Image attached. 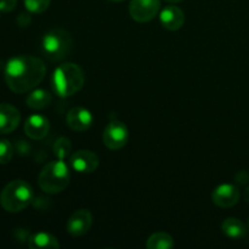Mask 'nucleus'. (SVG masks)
I'll use <instances>...</instances> for the list:
<instances>
[{
    "mask_svg": "<svg viewBox=\"0 0 249 249\" xmlns=\"http://www.w3.org/2000/svg\"><path fill=\"white\" fill-rule=\"evenodd\" d=\"M51 101H53V97L44 89L32 90L26 99L27 106L32 109L45 108V107H48L51 104Z\"/></svg>",
    "mask_w": 249,
    "mask_h": 249,
    "instance_id": "obj_17",
    "label": "nucleus"
},
{
    "mask_svg": "<svg viewBox=\"0 0 249 249\" xmlns=\"http://www.w3.org/2000/svg\"><path fill=\"white\" fill-rule=\"evenodd\" d=\"M50 130L49 119L40 114H33L24 123V133L33 140H41L48 135Z\"/></svg>",
    "mask_w": 249,
    "mask_h": 249,
    "instance_id": "obj_14",
    "label": "nucleus"
},
{
    "mask_svg": "<svg viewBox=\"0 0 249 249\" xmlns=\"http://www.w3.org/2000/svg\"><path fill=\"white\" fill-rule=\"evenodd\" d=\"M73 169L82 174H90L99 167L100 160L96 153L89 150H79L73 153L70 158Z\"/></svg>",
    "mask_w": 249,
    "mask_h": 249,
    "instance_id": "obj_8",
    "label": "nucleus"
},
{
    "mask_svg": "<svg viewBox=\"0 0 249 249\" xmlns=\"http://www.w3.org/2000/svg\"><path fill=\"white\" fill-rule=\"evenodd\" d=\"M28 246L31 249H57L60 248L57 238L48 232L34 233L29 237Z\"/></svg>",
    "mask_w": 249,
    "mask_h": 249,
    "instance_id": "obj_16",
    "label": "nucleus"
},
{
    "mask_svg": "<svg viewBox=\"0 0 249 249\" xmlns=\"http://www.w3.org/2000/svg\"><path fill=\"white\" fill-rule=\"evenodd\" d=\"M71 152H72V143H71L70 139L60 138L56 140L55 145H53V153L57 160H65Z\"/></svg>",
    "mask_w": 249,
    "mask_h": 249,
    "instance_id": "obj_19",
    "label": "nucleus"
},
{
    "mask_svg": "<svg viewBox=\"0 0 249 249\" xmlns=\"http://www.w3.org/2000/svg\"><path fill=\"white\" fill-rule=\"evenodd\" d=\"M21 122L19 111L9 104H0V134H10L16 130Z\"/></svg>",
    "mask_w": 249,
    "mask_h": 249,
    "instance_id": "obj_13",
    "label": "nucleus"
},
{
    "mask_svg": "<svg viewBox=\"0 0 249 249\" xmlns=\"http://www.w3.org/2000/svg\"><path fill=\"white\" fill-rule=\"evenodd\" d=\"M128 138L129 133L125 124L119 121H113L107 124V126L105 128L102 140H104L105 146L107 148L112 151H117L121 150L126 145Z\"/></svg>",
    "mask_w": 249,
    "mask_h": 249,
    "instance_id": "obj_6",
    "label": "nucleus"
},
{
    "mask_svg": "<svg viewBox=\"0 0 249 249\" xmlns=\"http://www.w3.org/2000/svg\"><path fill=\"white\" fill-rule=\"evenodd\" d=\"M92 114L84 107H73L66 116V123L72 130L83 133L87 131L92 124Z\"/></svg>",
    "mask_w": 249,
    "mask_h": 249,
    "instance_id": "obj_11",
    "label": "nucleus"
},
{
    "mask_svg": "<svg viewBox=\"0 0 249 249\" xmlns=\"http://www.w3.org/2000/svg\"><path fill=\"white\" fill-rule=\"evenodd\" d=\"M85 75L82 68L73 62L60 65L55 70L51 85L55 94L60 97H70L83 89Z\"/></svg>",
    "mask_w": 249,
    "mask_h": 249,
    "instance_id": "obj_2",
    "label": "nucleus"
},
{
    "mask_svg": "<svg viewBox=\"0 0 249 249\" xmlns=\"http://www.w3.org/2000/svg\"><path fill=\"white\" fill-rule=\"evenodd\" d=\"M92 224V215L88 209L75 211L67 220V232L73 237H79L85 235L90 230Z\"/></svg>",
    "mask_w": 249,
    "mask_h": 249,
    "instance_id": "obj_10",
    "label": "nucleus"
},
{
    "mask_svg": "<svg viewBox=\"0 0 249 249\" xmlns=\"http://www.w3.org/2000/svg\"><path fill=\"white\" fill-rule=\"evenodd\" d=\"M45 74V63L36 56H15L7 61L5 67V82L16 94L32 91L43 82Z\"/></svg>",
    "mask_w": 249,
    "mask_h": 249,
    "instance_id": "obj_1",
    "label": "nucleus"
},
{
    "mask_svg": "<svg viewBox=\"0 0 249 249\" xmlns=\"http://www.w3.org/2000/svg\"><path fill=\"white\" fill-rule=\"evenodd\" d=\"M146 247L148 249H170L174 247V240L167 232H156L148 237Z\"/></svg>",
    "mask_w": 249,
    "mask_h": 249,
    "instance_id": "obj_18",
    "label": "nucleus"
},
{
    "mask_svg": "<svg viewBox=\"0 0 249 249\" xmlns=\"http://www.w3.org/2000/svg\"><path fill=\"white\" fill-rule=\"evenodd\" d=\"M240 190L231 184H223L215 187L212 194V201L220 208H231L240 201Z\"/></svg>",
    "mask_w": 249,
    "mask_h": 249,
    "instance_id": "obj_9",
    "label": "nucleus"
},
{
    "mask_svg": "<svg viewBox=\"0 0 249 249\" xmlns=\"http://www.w3.org/2000/svg\"><path fill=\"white\" fill-rule=\"evenodd\" d=\"M71 174L63 160H53L41 169L38 178L39 187L46 194H60L70 184Z\"/></svg>",
    "mask_w": 249,
    "mask_h": 249,
    "instance_id": "obj_4",
    "label": "nucleus"
},
{
    "mask_svg": "<svg viewBox=\"0 0 249 249\" xmlns=\"http://www.w3.org/2000/svg\"><path fill=\"white\" fill-rule=\"evenodd\" d=\"M243 197H245V201L249 203V186L245 190V194H243Z\"/></svg>",
    "mask_w": 249,
    "mask_h": 249,
    "instance_id": "obj_25",
    "label": "nucleus"
},
{
    "mask_svg": "<svg viewBox=\"0 0 249 249\" xmlns=\"http://www.w3.org/2000/svg\"><path fill=\"white\" fill-rule=\"evenodd\" d=\"M160 21L168 31H178L185 23V14L180 7L168 5L160 11Z\"/></svg>",
    "mask_w": 249,
    "mask_h": 249,
    "instance_id": "obj_12",
    "label": "nucleus"
},
{
    "mask_svg": "<svg viewBox=\"0 0 249 249\" xmlns=\"http://www.w3.org/2000/svg\"><path fill=\"white\" fill-rule=\"evenodd\" d=\"M73 40L70 32L62 28H55L48 32L41 40V48L45 57L50 61H61L70 55Z\"/></svg>",
    "mask_w": 249,
    "mask_h": 249,
    "instance_id": "obj_5",
    "label": "nucleus"
},
{
    "mask_svg": "<svg viewBox=\"0 0 249 249\" xmlns=\"http://www.w3.org/2000/svg\"><path fill=\"white\" fill-rule=\"evenodd\" d=\"M51 0H24V6L31 14H43L49 9Z\"/></svg>",
    "mask_w": 249,
    "mask_h": 249,
    "instance_id": "obj_20",
    "label": "nucleus"
},
{
    "mask_svg": "<svg viewBox=\"0 0 249 249\" xmlns=\"http://www.w3.org/2000/svg\"><path fill=\"white\" fill-rule=\"evenodd\" d=\"M29 22H31V17H29V15H26V14H21L18 16V18H17V23H18L21 27L28 26Z\"/></svg>",
    "mask_w": 249,
    "mask_h": 249,
    "instance_id": "obj_24",
    "label": "nucleus"
},
{
    "mask_svg": "<svg viewBox=\"0 0 249 249\" xmlns=\"http://www.w3.org/2000/svg\"><path fill=\"white\" fill-rule=\"evenodd\" d=\"M160 11V0H131L129 4V14L139 23L150 22Z\"/></svg>",
    "mask_w": 249,
    "mask_h": 249,
    "instance_id": "obj_7",
    "label": "nucleus"
},
{
    "mask_svg": "<svg viewBox=\"0 0 249 249\" xmlns=\"http://www.w3.org/2000/svg\"><path fill=\"white\" fill-rule=\"evenodd\" d=\"M248 229H249V220H248Z\"/></svg>",
    "mask_w": 249,
    "mask_h": 249,
    "instance_id": "obj_28",
    "label": "nucleus"
},
{
    "mask_svg": "<svg viewBox=\"0 0 249 249\" xmlns=\"http://www.w3.org/2000/svg\"><path fill=\"white\" fill-rule=\"evenodd\" d=\"M14 156V147L7 140H0V164H6Z\"/></svg>",
    "mask_w": 249,
    "mask_h": 249,
    "instance_id": "obj_21",
    "label": "nucleus"
},
{
    "mask_svg": "<svg viewBox=\"0 0 249 249\" xmlns=\"http://www.w3.org/2000/svg\"><path fill=\"white\" fill-rule=\"evenodd\" d=\"M17 0H0V11L11 12L16 7Z\"/></svg>",
    "mask_w": 249,
    "mask_h": 249,
    "instance_id": "obj_22",
    "label": "nucleus"
},
{
    "mask_svg": "<svg viewBox=\"0 0 249 249\" xmlns=\"http://www.w3.org/2000/svg\"><path fill=\"white\" fill-rule=\"evenodd\" d=\"M221 231L231 240H240L247 233L246 225L237 218H228L221 224Z\"/></svg>",
    "mask_w": 249,
    "mask_h": 249,
    "instance_id": "obj_15",
    "label": "nucleus"
},
{
    "mask_svg": "<svg viewBox=\"0 0 249 249\" xmlns=\"http://www.w3.org/2000/svg\"><path fill=\"white\" fill-rule=\"evenodd\" d=\"M235 180L238 185H246L249 181V174L246 170H241L237 173Z\"/></svg>",
    "mask_w": 249,
    "mask_h": 249,
    "instance_id": "obj_23",
    "label": "nucleus"
},
{
    "mask_svg": "<svg viewBox=\"0 0 249 249\" xmlns=\"http://www.w3.org/2000/svg\"><path fill=\"white\" fill-rule=\"evenodd\" d=\"M33 201V189L24 180H12L0 194V204L9 213H18Z\"/></svg>",
    "mask_w": 249,
    "mask_h": 249,
    "instance_id": "obj_3",
    "label": "nucleus"
},
{
    "mask_svg": "<svg viewBox=\"0 0 249 249\" xmlns=\"http://www.w3.org/2000/svg\"><path fill=\"white\" fill-rule=\"evenodd\" d=\"M167 2H170V4H177V2L182 1V0H165Z\"/></svg>",
    "mask_w": 249,
    "mask_h": 249,
    "instance_id": "obj_26",
    "label": "nucleus"
},
{
    "mask_svg": "<svg viewBox=\"0 0 249 249\" xmlns=\"http://www.w3.org/2000/svg\"><path fill=\"white\" fill-rule=\"evenodd\" d=\"M109 1H114V2H121V1H124V0H109Z\"/></svg>",
    "mask_w": 249,
    "mask_h": 249,
    "instance_id": "obj_27",
    "label": "nucleus"
}]
</instances>
